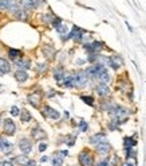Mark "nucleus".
Listing matches in <instances>:
<instances>
[{
  "instance_id": "obj_38",
  "label": "nucleus",
  "mask_w": 146,
  "mask_h": 166,
  "mask_svg": "<svg viewBox=\"0 0 146 166\" xmlns=\"http://www.w3.org/2000/svg\"><path fill=\"white\" fill-rule=\"evenodd\" d=\"M95 166H110V161L109 159H103V161H101V162H98Z\"/></svg>"
},
{
  "instance_id": "obj_27",
  "label": "nucleus",
  "mask_w": 146,
  "mask_h": 166,
  "mask_svg": "<svg viewBox=\"0 0 146 166\" xmlns=\"http://www.w3.org/2000/svg\"><path fill=\"white\" fill-rule=\"evenodd\" d=\"M20 120H22V122H24V123H28L31 120V119H32V116H31V114L30 112H28L27 110H23L22 111V114H20Z\"/></svg>"
},
{
  "instance_id": "obj_30",
  "label": "nucleus",
  "mask_w": 146,
  "mask_h": 166,
  "mask_svg": "<svg viewBox=\"0 0 146 166\" xmlns=\"http://www.w3.org/2000/svg\"><path fill=\"white\" fill-rule=\"evenodd\" d=\"M123 166H137V159H135V157H127L126 162L123 163Z\"/></svg>"
},
{
  "instance_id": "obj_12",
  "label": "nucleus",
  "mask_w": 146,
  "mask_h": 166,
  "mask_svg": "<svg viewBox=\"0 0 146 166\" xmlns=\"http://www.w3.org/2000/svg\"><path fill=\"white\" fill-rule=\"evenodd\" d=\"M95 92L101 97H106V96L110 95V88H109L107 84H103V83H99L98 85L95 87Z\"/></svg>"
},
{
  "instance_id": "obj_13",
  "label": "nucleus",
  "mask_w": 146,
  "mask_h": 166,
  "mask_svg": "<svg viewBox=\"0 0 146 166\" xmlns=\"http://www.w3.org/2000/svg\"><path fill=\"white\" fill-rule=\"evenodd\" d=\"M123 65V59H122V57L121 55H118V54H114V55H111L110 57V65L109 66H111L113 69H119V68Z\"/></svg>"
},
{
  "instance_id": "obj_43",
  "label": "nucleus",
  "mask_w": 146,
  "mask_h": 166,
  "mask_svg": "<svg viewBox=\"0 0 146 166\" xmlns=\"http://www.w3.org/2000/svg\"><path fill=\"white\" fill-rule=\"evenodd\" d=\"M47 159H48V158H47L46 155H44V157H42V158H40V162L44 163V162H47Z\"/></svg>"
},
{
  "instance_id": "obj_17",
  "label": "nucleus",
  "mask_w": 146,
  "mask_h": 166,
  "mask_svg": "<svg viewBox=\"0 0 146 166\" xmlns=\"http://www.w3.org/2000/svg\"><path fill=\"white\" fill-rule=\"evenodd\" d=\"M111 150V147L109 145V142H103V143H99L96 145V153L101 155H106L109 154V151Z\"/></svg>"
},
{
  "instance_id": "obj_35",
  "label": "nucleus",
  "mask_w": 146,
  "mask_h": 166,
  "mask_svg": "<svg viewBox=\"0 0 146 166\" xmlns=\"http://www.w3.org/2000/svg\"><path fill=\"white\" fill-rule=\"evenodd\" d=\"M11 0H0V10H8Z\"/></svg>"
},
{
  "instance_id": "obj_15",
  "label": "nucleus",
  "mask_w": 146,
  "mask_h": 166,
  "mask_svg": "<svg viewBox=\"0 0 146 166\" xmlns=\"http://www.w3.org/2000/svg\"><path fill=\"white\" fill-rule=\"evenodd\" d=\"M103 142H107V138H106V135L102 134V132H98V134H94L90 138V143L91 145H99V143H103Z\"/></svg>"
},
{
  "instance_id": "obj_32",
  "label": "nucleus",
  "mask_w": 146,
  "mask_h": 166,
  "mask_svg": "<svg viewBox=\"0 0 146 166\" xmlns=\"http://www.w3.org/2000/svg\"><path fill=\"white\" fill-rule=\"evenodd\" d=\"M56 31H58V32H59V35H60L62 38H63V37H65V34L67 32V26H66V24H60V26H59V27L56 28Z\"/></svg>"
},
{
  "instance_id": "obj_36",
  "label": "nucleus",
  "mask_w": 146,
  "mask_h": 166,
  "mask_svg": "<svg viewBox=\"0 0 146 166\" xmlns=\"http://www.w3.org/2000/svg\"><path fill=\"white\" fill-rule=\"evenodd\" d=\"M10 112H11L12 116H18V115L20 114V112H19V108L16 107V105H14V107H12L11 110H10Z\"/></svg>"
},
{
  "instance_id": "obj_40",
  "label": "nucleus",
  "mask_w": 146,
  "mask_h": 166,
  "mask_svg": "<svg viewBox=\"0 0 146 166\" xmlns=\"http://www.w3.org/2000/svg\"><path fill=\"white\" fill-rule=\"evenodd\" d=\"M0 166H14L12 161H0Z\"/></svg>"
},
{
  "instance_id": "obj_26",
  "label": "nucleus",
  "mask_w": 146,
  "mask_h": 166,
  "mask_svg": "<svg viewBox=\"0 0 146 166\" xmlns=\"http://www.w3.org/2000/svg\"><path fill=\"white\" fill-rule=\"evenodd\" d=\"M20 55H22L20 50H16V49H10V50H8V57L11 59H14V61H15L18 57H20Z\"/></svg>"
},
{
  "instance_id": "obj_11",
  "label": "nucleus",
  "mask_w": 146,
  "mask_h": 166,
  "mask_svg": "<svg viewBox=\"0 0 146 166\" xmlns=\"http://www.w3.org/2000/svg\"><path fill=\"white\" fill-rule=\"evenodd\" d=\"M40 101H42V97H40V93H38V92H34V93L28 95V103L34 108L40 107Z\"/></svg>"
},
{
  "instance_id": "obj_29",
  "label": "nucleus",
  "mask_w": 146,
  "mask_h": 166,
  "mask_svg": "<svg viewBox=\"0 0 146 166\" xmlns=\"http://www.w3.org/2000/svg\"><path fill=\"white\" fill-rule=\"evenodd\" d=\"M81 99L85 101L87 105H90V107H92L94 105V97L92 96H86V95H82L81 96Z\"/></svg>"
},
{
  "instance_id": "obj_31",
  "label": "nucleus",
  "mask_w": 146,
  "mask_h": 166,
  "mask_svg": "<svg viewBox=\"0 0 146 166\" xmlns=\"http://www.w3.org/2000/svg\"><path fill=\"white\" fill-rule=\"evenodd\" d=\"M87 128H88L87 122H86V120H83V119H81V120H79V130H81L82 132H86V131H87Z\"/></svg>"
},
{
  "instance_id": "obj_18",
  "label": "nucleus",
  "mask_w": 146,
  "mask_h": 166,
  "mask_svg": "<svg viewBox=\"0 0 146 166\" xmlns=\"http://www.w3.org/2000/svg\"><path fill=\"white\" fill-rule=\"evenodd\" d=\"M11 72V65L7 59H4L0 57V74H7Z\"/></svg>"
},
{
  "instance_id": "obj_2",
  "label": "nucleus",
  "mask_w": 146,
  "mask_h": 166,
  "mask_svg": "<svg viewBox=\"0 0 146 166\" xmlns=\"http://www.w3.org/2000/svg\"><path fill=\"white\" fill-rule=\"evenodd\" d=\"M105 69H106L105 65L96 62V63H94V65H91L90 68H87V69H86V73H87V76L90 77V79H96V77H98Z\"/></svg>"
},
{
  "instance_id": "obj_1",
  "label": "nucleus",
  "mask_w": 146,
  "mask_h": 166,
  "mask_svg": "<svg viewBox=\"0 0 146 166\" xmlns=\"http://www.w3.org/2000/svg\"><path fill=\"white\" fill-rule=\"evenodd\" d=\"M88 77L87 73L85 72H77L73 74V88H85L88 84Z\"/></svg>"
},
{
  "instance_id": "obj_42",
  "label": "nucleus",
  "mask_w": 146,
  "mask_h": 166,
  "mask_svg": "<svg viewBox=\"0 0 146 166\" xmlns=\"http://www.w3.org/2000/svg\"><path fill=\"white\" fill-rule=\"evenodd\" d=\"M35 165H36V163H35V161H32V159H30L27 163V166H35Z\"/></svg>"
},
{
  "instance_id": "obj_37",
  "label": "nucleus",
  "mask_w": 146,
  "mask_h": 166,
  "mask_svg": "<svg viewBox=\"0 0 146 166\" xmlns=\"http://www.w3.org/2000/svg\"><path fill=\"white\" fill-rule=\"evenodd\" d=\"M47 149V143L46 142H40L39 143V153H44Z\"/></svg>"
},
{
  "instance_id": "obj_41",
  "label": "nucleus",
  "mask_w": 146,
  "mask_h": 166,
  "mask_svg": "<svg viewBox=\"0 0 146 166\" xmlns=\"http://www.w3.org/2000/svg\"><path fill=\"white\" fill-rule=\"evenodd\" d=\"M60 154L63 155V157H67V155H69V151L67 150H60Z\"/></svg>"
},
{
  "instance_id": "obj_34",
  "label": "nucleus",
  "mask_w": 146,
  "mask_h": 166,
  "mask_svg": "<svg viewBox=\"0 0 146 166\" xmlns=\"http://www.w3.org/2000/svg\"><path fill=\"white\" fill-rule=\"evenodd\" d=\"M60 24H63V22H62V19L59 18V16H55L54 19H52V26H54L55 28H58Z\"/></svg>"
},
{
  "instance_id": "obj_24",
  "label": "nucleus",
  "mask_w": 146,
  "mask_h": 166,
  "mask_svg": "<svg viewBox=\"0 0 146 166\" xmlns=\"http://www.w3.org/2000/svg\"><path fill=\"white\" fill-rule=\"evenodd\" d=\"M43 53H44V55H46V57H48V58H54V57H55L54 48H52V46H48V45L43 46Z\"/></svg>"
},
{
  "instance_id": "obj_7",
  "label": "nucleus",
  "mask_w": 146,
  "mask_h": 166,
  "mask_svg": "<svg viewBox=\"0 0 146 166\" xmlns=\"http://www.w3.org/2000/svg\"><path fill=\"white\" fill-rule=\"evenodd\" d=\"M44 110L42 111V115L44 116V118H48V119H52V120H58L59 118H60V114H59L56 110H54V108H51L50 105H44Z\"/></svg>"
},
{
  "instance_id": "obj_4",
  "label": "nucleus",
  "mask_w": 146,
  "mask_h": 166,
  "mask_svg": "<svg viewBox=\"0 0 146 166\" xmlns=\"http://www.w3.org/2000/svg\"><path fill=\"white\" fill-rule=\"evenodd\" d=\"M85 50H87L88 54H98L101 53V50L103 49V42H99V41H94L91 43L83 45Z\"/></svg>"
},
{
  "instance_id": "obj_33",
  "label": "nucleus",
  "mask_w": 146,
  "mask_h": 166,
  "mask_svg": "<svg viewBox=\"0 0 146 166\" xmlns=\"http://www.w3.org/2000/svg\"><path fill=\"white\" fill-rule=\"evenodd\" d=\"M15 15L18 16L19 19H22V20H27V14H26V11H24V10H22V8H20L19 11L16 12Z\"/></svg>"
},
{
  "instance_id": "obj_14",
  "label": "nucleus",
  "mask_w": 146,
  "mask_h": 166,
  "mask_svg": "<svg viewBox=\"0 0 146 166\" xmlns=\"http://www.w3.org/2000/svg\"><path fill=\"white\" fill-rule=\"evenodd\" d=\"M42 3H43V0H22V6L24 8H27V10H35Z\"/></svg>"
},
{
  "instance_id": "obj_19",
  "label": "nucleus",
  "mask_w": 146,
  "mask_h": 166,
  "mask_svg": "<svg viewBox=\"0 0 146 166\" xmlns=\"http://www.w3.org/2000/svg\"><path fill=\"white\" fill-rule=\"evenodd\" d=\"M15 65L19 69H23V70H27L31 68V61L27 58H22V59H15Z\"/></svg>"
},
{
  "instance_id": "obj_21",
  "label": "nucleus",
  "mask_w": 146,
  "mask_h": 166,
  "mask_svg": "<svg viewBox=\"0 0 146 166\" xmlns=\"http://www.w3.org/2000/svg\"><path fill=\"white\" fill-rule=\"evenodd\" d=\"M31 135L34 136V139H36V141H40V139L46 138V132L40 128V127H35V128H32V131H31Z\"/></svg>"
},
{
  "instance_id": "obj_39",
  "label": "nucleus",
  "mask_w": 146,
  "mask_h": 166,
  "mask_svg": "<svg viewBox=\"0 0 146 166\" xmlns=\"http://www.w3.org/2000/svg\"><path fill=\"white\" fill-rule=\"evenodd\" d=\"M46 69H47V63H39V66H38L39 72H44Z\"/></svg>"
},
{
  "instance_id": "obj_5",
  "label": "nucleus",
  "mask_w": 146,
  "mask_h": 166,
  "mask_svg": "<svg viewBox=\"0 0 146 166\" xmlns=\"http://www.w3.org/2000/svg\"><path fill=\"white\" fill-rule=\"evenodd\" d=\"M3 131L5 135H15L16 132V124L12 119H4L3 122Z\"/></svg>"
},
{
  "instance_id": "obj_10",
  "label": "nucleus",
  "mask_w": 146,
  "mask_h": 166,
  "mask_svg": "<svg viewBox=\"0 0 146 166\" xmlns=\"http://www.w3.org/2000/svg\"><path fill=\"white\" fill-rule=\"evenodd\" d=\"M12 150H14V145L8 142L7 139H4V138H1V136H0V153L10 154Z\"/></svg>"
},
{
  "instance_id": "obj_9",
  "label": "nucleus",
  "mask_w": 146,
  "mask_h": 166,
  "mask_svg": "<svg viewBox=\"0 0 146 166\" xmlns=\"http://www.w3.org/2000/svg\"><path fill=\"white\" fill-rule=\"evenodd\" d=\"M19 149H20V151H22L23 154L28 155L31 151H32V142L27 138H22L19 141Z\"/></svg>"
},
{
  "instance_id": "obj_23",
  "label": "nucleus",
  "mask_w": 146,
  "mask_h": 166,
  "mask_svg": "<svg viewBox=\"0 0 146 166\" xmlns=\"http://www.w3.org/2000/svg\"><path fill=\"white\" fill-rule=\"evenodd\" d=\"M14 161L15 162H18L19 165H24V166H27V163H28V157H27V154H22V155H16L15 158H14Z\"/></svg>"
},
{
  "instance_id": "obj_22",
  "label": "nucleus",
  "mask_w": 146,
  "mask_h": 166,
  "mask_svg": "<svg viewBox=\"0 0 146 166\" xmlns=\"http://www.w3.org/2000/svg\"><path fill=\"white\" fill-rule=\"evenodd\" d=\"M96 80H98V83H103V84H109L110 83V80H111V77H110V74H109V72L105 69L102 73H101L98 77H96Z\"/></svg>"
},
{
  "instance_id": "obj_8",
  "label": "nucleus",
  "mask_w": 146,
  "mask_h": 166,
  "mask_svg": "<svg viewBox=\"0 0 146 166\" xmlns=\"http://www.w3.org/2000/svg\"><path fill=\"white\" fill-rule=\"evenodd\" d=\"M110 115H111L113 119H126L127 116V110L125 107H119V105H115L110 111Z\"/></svg>"
},
{
  "instance_id": "obj_6",
  "label": "nucleus",
  "mask_w": 146,
  "mask_h": 166,
  "mask_svg": "<svg viewBox=\"0 0 146 166\" xmlns=\"http://www.w3.org/2000/svg\"><path fill=\"white\" fill-rule=\"evenodd\" d=\"M85 34H86V32L83 31L81 27H78V26H73V30L70 31L69 38L74 39L75 42H78V43H81V42H82V38H83V35H85Z\"/></svg>"
},
{
  "instance_id": "obj_3",
  "label": "nucleus",
  "mask_w": 146,
  "mask_h": 166,
  "mask_svg": "<svg viewBox=\"0 0 146 166\" xmlns=\"http://www.w3.org/2000/svg\"><path fill=\"white\" fill-rule=\"evenodd\" d=\"M78 159H79V163L82 166H92L94 165V158H92V155L88 153L87 150H83L79 153L78 155Z\"/></svg>"
},
{
  "instance_id": "obj_44",
  "label": "nucleus",
  "mask_w": 146,
  "mask_h": 166,
  "mask_svg": "<svg viewBox=\"0 0 146 166\" xmlns=\"http://www.w3.org/2000/svg\"><path fill=\"white\" fill-rule=\"evenodd\" d=\"M126 26H127V28H129V31H130V32H133V28H131V26H130V24H129V23H127V22H126Z\"/></svg>"
},
{
  "instance_id": "obj_16",
  "label": "nucleus",
  "mask_w": 146,
  "mask_h": 166,
  "mask_svg": "<svg viewBox=\"0 0 146 166\" xmlns=\"http://www.w3.org/2000/svg\"><path fill=\"white\" fill-rule=\"evenodd\" d=\"M14 77H15V80L18 81V83H26L28 80V74H27V72L23 70V69H19V70H16L15 72V74H14Z\"/></svg>"
},
{
  "instance_id": "obj_20",
  "label": "nucleus",
  "mask_w": 146,
  "mask_h": 166,
  "mask_svg": "<svg viewBox=\"0 0 146 166\" xmlns=\"http://www.w3.org/2000/svg\"><path fill=\"white\" fill-rule=\"evenodd\" d=\"M65 74H66V70L63 66H58L55 68L54 70V79L58 81V83H62L63 81V79H65Z\"/></svg>"
},
{
  "instance_id": "obj_28",
  "label": "nucleus",
  "mask_w": 146,
  "mask_h": 166,
  "mask_svg": "<svg viewBox=\"0 0 146 166\" xmlns=\"http://www.w3.org/2000/svg\"><path fill=\"white\" fill-rule=\"evenodd\" d=\"M62 165H63V155L60 153H58L52 159V166H62Z\"/></svg>"
},
{
  "instance_id": "obj_25",
  "label": "nucleus",
  "mask_w": 146,
  "mask_h": 166,
  "mask_svg": "<svg viewBox=\"0 0 146 166\" xmlns=\"http://www.w3.org/2000/svg\"><path fill=\"white\" fill-rule=\"evenodd\" d=\"M135 145H137V141L133 136H126L123 139V146L125 147H134Z\"/></svg>"
}]
</instances>
